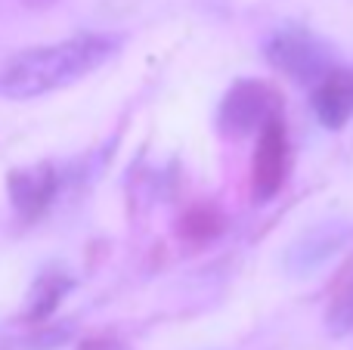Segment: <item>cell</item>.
<instances>
[{
    "label": "cell",
    "mask_w": 353,
    "mask_h": 350,
    "mask_svg": "<svg viewBox=\"0 0 353 350\" xmlns=\"http://www.w3.org/2000/svg\"><path fill=\"white\" fill-rule=\"evenodd\" d=\"M288 165H292V146H288L282 118H276L257 134L254 161H251V192L257 202H267L282 189L288 177Z\"/></svg>",
    "instance_id": "cell-4"
},
{
    "label": "cell",
    "mask_w": 353,
    "mask_h": 350,
    "mask_svg": "<svg viewBox=\"0 0 353 350\" xmlns=\"http://www.w3.org/2000/svg\"><path fill=\"white\" fill-rule=\"evenodd\" d=\"M220 229H223V220H220V214L214 208H208V205H199V208H192L180 220V233L186 236V239H192V242L211 239V236H217Z\"/></svg>",
    "instance_id": "cell-8"
},
{
    "label": "cell",
    "mask_w": 353,
    "mask_h": 350,
    "mask_svg": "<svg viewBox=\"0 0 353 350\" xmlns=\"http://www.w3.org/2000/svg\"><path fill=\"white\" fill-rule=\"evenodd\" d=\"M313 112L325 127L338 130L353 118V72L350 68H332L316 87H313Z\"/></svg>",
    "instance_id": "cell-6"
},
{
    "label": "cell",
    "mask_w": 353,
    "mask_h": 350,
    "mask_svg": "<svg viewBox=\"0 0 353 350\" xmlns=\"http://www.w3.org/2000/svg\"><path fill=\"white\" fill-rule=\"evenodd\" d=\"M78 350H128V347H124L121 341L109 338V335H99V338H87V341H81Z\"/></svg>",
    "instance_id": "cell-10"
},
{
    "label": "cell",
    "mask_w": 353,
    "mask_h": 350,
    "mask_svg": "<svg viewBox=\"0 0 353 350\" xmlns=\"http://www.w3.org/2000/svg\"><path fill=\"white\" fill-rule=\"evenodd\" d=\"M6 189H10V198H12L16 214L22 217V220H37V217L50 208V202L56 198L59 177H56L53 165L22 167V171H12L10 174Z\"/></svg>",
    "instance_id": "cell-5"
},
{
    "label": "cell",
    "mask_w": 353,
    "mask_h": 350,
    "mask_svg": "<svg viewBox=\"0 0 353 350\" xmlns=\"http://www.w3.org/2000/svg\"><path fill=\"white\" fill-rule=\"evenodd\" d=\"M72 289V279L59 276V273H47V276L37 279V285L31 289V298H28V320L31 322H41L47 320L50 313L56 310V304L62 301V295Z\"/></svg>",
    "instance_id": "cell-7"
},
{
    "label": "cell",
    "mask_w": 353,
    "mask_h": 350,
    "mask_svg": "<svg viewBox=\"0 0 353 350\" xmlns=\"http://www.w3.org/2000/svg\"><path fill=\"white\" fill-rule=\"evenodd\" d=\"M325 322H329L332 335H353V273L335 295L329 313H325Z\"/></svg>",
    "instance_id": "cell-9"
},
{
    "label": "cell",
    "mask_w": 353,
    "mask_h": 350,
    "mask_svg": "<svg viewBox=\"0 0 353 350\" xmlns=\"http://www.w3.org/2000/svg\"><path fill=\"white\" fill-rule=\"evenodd\" d=\"M276 118H282V96L263 81H239L217 112V124L226 136L261 134Z\"/></svg>",
    "instance_id": "cell-2"
},
{
    "label": "cell",
    "mask_w": 353,
    "mask_h": 350,
    "mask_svg": "<svg viewBox=\"0 0 353 350\" xmlns=\"http://www.w3.org/2000/svg\"><path fill=\"white\" fill-rule=\"evenodd\" d=\"M115 34H74L16 53L0 65V99H37L99 72L118 53Z\"/></svg>",
    "instance_id": "cell-1"
},
{
    "label": "cell",
    "mask_w": 353,
    "mask_h": 350,
    "mask_svg": "<svg viewBox=\"0 0 353 350\" xmlns=\"http://www.w3.org/2000/svg\"><path fill=\"white\" fill-rule=\"evenodd\" d=\"M267 56L279 72H285L294 81H310L313 87L332 72V56L310 31L285 28L270 41Z\"/></svg>",
    "instance_id": "cell-3"
}]
</instances>
